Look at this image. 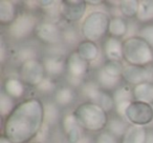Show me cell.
I'll list each match as a JSON object with an SVG mask.
<instances>
[{
	"label": "cell",
	"instance_id": "obj_1",
	"mask_svg": "<svg viewBox=\"0 0 153 143\" xmlns=\"http://www.w3.org/2000/svg\"><path fill=\"white\" fill-rule=\"evenodd\" d=\"M44 123V104L39 98H30L17 103L5 118L2 135L12 143H28L38 136Z\"/></svg>",
	"mask_w": 153,
	"mask_h": 143
},
{
	"label": "cell",
	"instance_id": "obj_2",
	"mask_svg": "<svg viewBox=\"0 0 153 143\" xmlns=\"http://www.w3.org/2000/svg\"><path fill=\"white\" fill-rule=\"evenodd\" d=\"M72 114L84 130L91 133L103 132L109 121L108 113L102 106L90 101L79 104Z\"/></svg>",
	"mask_w": 153,
	"mask_h": 143
},
{
	"label": "cell",
	"instance_id": "obj_3",
	"mask_svg": "<svg viewBox=\"0 0 153 143\" xmlns=\"http://www.w3.org/2000/svg\"><path fill=\"white\" fill-rule=\"evenodd\" d=\"M123 59L127 64L148 66L153 62V47L140 36L128 37L123 41Z\"/></svg>",
	"mask_w": 153,
	"mask_h": 143
},
{
	"label": "cell",
	"instance_id": "obj_4",
	"mask_svg": "<svg viewBox=\"0 0 153 143\" xmlns=\"http://www.w3.org/2000/svg\"><path fill=\"white\" fill-rule=\"evenodd\" d=\"M111 18L103 11H94L85 16L81 24V33L85 40L98 42L109 33Z\"/></svg>",
	"mask_w": 153,
	"mask_h": 143
},
{
	"label": "cell",
	"instance_id": "obj_5",
	"mask_svg": "<svg viewBox=\"0 0 153 143\" xmlns=\"http://www.w3.org/2000/svg\"><path fill=\"white\" fill-rule=\"evenodd\" d=\"M19 79L25 85L38 88L46 78L43 62L39 59H30L20 64L19 67Z\"/></svg>",
	"mask_w": 153,
	"mask_h": 143
},
{
	"label": "cell",
	"instance_id": "obj_6",
	"mask_svg": "<svg viewBox=\"0 0 153 143\" xmlns=\"http://www.w3.org/2000/svg\"><path fill=\"white\" fill-rule=\"evenodd\" d=\"M38 19L32 13H22L9 26V35L16 40H23L35 33Z\"/></svg>",
	"mask_w": 153,
	"mask_h": 143
},
{
	"label": "cell",
	"instance_id": "obj_7",
	"mask_svg": "<svg viewBox=\"0 0 153 143\" xmlns=\"http://www.w3.org/2000/svg\"><path fill=\"white\" fill-rule=\"evenodd\" d=\"M125 117L132 125H148L153 121V106L148 103L133 100L128 106Z\"/></svg>",
	"mask_w": 153,
	"mask_h": 143
},
{
	"label": "cell",
	"instance_id": "obj_8",
	"mask_svg": "<svg viewBox=\"0 0 153 143\" xmlns=\"http://www.w3.org/2000/svg\"><path fill=\"white\" fill-rule=\"evenodd\" d=\"M87 11L85 0H63L60 1V15L65 21L74 23L84 17Z\"/></svg>",
	"mask_w": 153,
	"mask_h": 143
},
{
	"label": "cell",
	"instance_id": "obj_9",
	"mask_svg": "<svg viewBox=\"0 0 153 143\" xmlns=\"http://www.w3.org/2000/svg\"><path fill=\"white\" fill-rule=\"evenodd\" d=\"M35 35L41 42L48 45L59 44L63 39V31L53 21L39 22Z\"/></svg>",
	"mask_w": 153,
	"mask_h": 143
},
{
	"label": "cell",
	"instance_id": "obj_10",
	"mask_svg": "<svg viewBox=\"0 0 153 143\" xmlns=\"http://www.w3.org/2000/svg\"><path fill=\"white\" fill-rule=\"evenodd\" d=\"M151 78L152 75L147 66H137L131 64H126L124 66L122 79L130 85L135 86L143 82H151Z\"/></svg>",
	"mask_w": 153,
	"mask_h": 143
},
{
	"label": "cell",
	"instance_id": "obj_11",
	"mask_svg": "<svg viewBox=\"0 0 153 143\" xmlns=\"http://www.w3.org/2000/svg\"><path fill=\"white\" fill-rule=\"evenodd\" d=\"M66 61V72L69 77L83 79L88 73L89 70V62L84 60L76 51L72 52L68 55Z\"/></svg>",
	"mask_w": 153,
	"mask_h": 143
},
{
	"label": "cell",
	"instance_id": "obj_12",
	"mask_svg": "<svg viewBox=\"0 0 153 143\" xmlns=\"http://www.w3.org/2000/svg\"><path fill=\"white\" fill-rule=\"evenodd\" d=\"M17 2L12 0H0V23L2 25H11L18 18Z\"/></svg>",
	"mask_w": 153,
	"mask_h": 143
},
{
	"label": "cell",
	"instance_id": "obj_13",
	"mask_svg": "<svg viewBox=\"0 0 153 143\" xmlns=\"http://www.w3.org/2000/svg\"><path fill=\"white\" fill-rule=\"evenodd\" d=\"M103 47L107 60L121 61L123 59V42L119 38L108 37L105 40Z\"/></svg>",
	"mask_w": 153,
	"mask_h": 143
},
{
	"label": "cell",
	"instance_id": "obj_14",
	"mask_svg": "<svg viewBox=\"0 0 153 143\" xmlns=\"http://www.w3.org/2000/svg\"><path fill=\"white\" fill-rule=\"evenodd\" d=\"M46 74L51 76H59L66 70V61L60 55H48L42 60Z\"/></svg>",
	"mask_w": 153,
	"mask_h": 143
},
{
	"label": "cell",
	"instance_id": "obj_15",
	"mask_svg": "<svg viewBox=\"0 0 153 143\" xmlns=\"http://www.w3.org/2000/svg\"><path fill=\"white\" fill-rule=\"evenodd\" d=\"M148 132L144 126L129 125L121 138V143H146Z\"/></svg>",
	"mask_w": 153,
	"mask_h": 143
},
{
	"label": "cell",
	"instance_id": "obj_16",
	"mask_svg": "<svg viewBox=\"0 0 153 143\" xmlns=\"http://www.w3.org/2000/svg\"><path fill=\"white\" fill-rule=\"evenodd\" d=\"M133 99L140 102L153 103V82H143L132 88Z\"/></svg>",
	"mask_w": 153,
	"mask_h": 143
},
{
	"label": "cell",
	"instance_id": "obj_17",
	"mask_svg": "<svg viewBox=\"0 0 153 143\" xmlns=\"http://www.w3.org/2000/svg\"><path fill=\"white\" fill-rule=\"evenodd\" d=\"M5 94L14 99H19L25 94V84L17 78H7L3 83Z\"/></svg>",
	"mask_w": 153,
	"mask_h": 143
},
{
	"label": "cell",
	"instance_id": "obj_18",
	"mask_svg": "<svg viewBox=\"0 0 153 143\" xmlns=\"http://www.w3.org/2000/svg\"><path fill=\"white\" fill-rule=\"evenodd\" d=\"M76 98V93L71 86H62L55 93V103L58 106L66 107L70 105Z\"/></svg>",
	"mask_w": 153,
	"mask_h": 143
},
{
	"label": "cell",
	"instance_id": "obj_19",
	"mask_svg": "<svg viewBox=\"0 0 153 143\" xmlns=\"http://www.w3.org/2000/svg\"><path fill=\"white\" fill-rule=\"evenodd\" d=\"M76 53L79 54L84 60L91 62L98 58L99 47L94 42L89 40H83L76 46Z\"/></svg>",
	"mask_w": 153,
	"mask_h": 143
},
{
	"label": "cell",
	"instance_id": "obj_20",
	"mask_svg": "<svg viewBox=\"0 0 153 143\" xmlns=\"http://www.w3.org/2000/svg\"><path fill=\"white\" fill-rule=\"evenodd\" d=\"M97 83L104 91H115L121 85V78L113 77L108 73H106L103 68H100L97 74Z\"/></svg>",
	"mask_w": 153,
	"mask_h": 143
},
{
	"label": "cell",
	"instance_id": "obj_21",
	"mask_svg": "<svg viewBox=\"0 0 153 143\" xmlns=\"http://www.w3.org/2000/svg\"><path fill=\"white\" fill-rule=\"evenodd\" d=\"M136 19L146 24L153 21V0H140Z\"/></svg>",
	"mask_w": 153,
	"mask_h": 143
},
{
	"label": "cell",
	"instance_id": "obj_22",
	"mask_svg": "<svg viewBox=\"0 0 153 143\" xmlns=\"http://www.w3.org/2000/svg\"><path fill=\"white\" fill-rule=\"evenodd\" d=\"M128 24L125 19L121 17H113L109 24V35L114 38H122L127 34Z\"/></svg>",
	"mask_w": 153,
	"mask_h": 143
},
{
	"label": "cell",
	"instance_id": "obj_23",
	"mask_svg": "<svg viewBox=\"0 0 153 143\" xmlns=\"http://www.w3.org/2000/svg\"><path fill=\"white\" fill-rule=\"evenodd\" d=\"M107 130L109 133H111L112 135H114L117 138H122L124 136V134L126 133L128 128V125L122 117L115 116L109 119L108 124H107Z\"/></svg>",
	"mask_w": 153,
	"mask_h": 143
},
{
	"label": "cell",
	"instance_id": "obj_24",
	"mask_svg": "<svg viewBox=\"0 0 153 143\" xmlns=\"http://www.w3.org/2000/svg\"><path fill=\"white\" fill-rule=\"evenodd\" d=\"M102 91L103 90L100 88V85L94 81L84 82L82 84V88H81L82 95L84 97H86L90 102H94V103L97 102V100H98Z\"/></svg>",
	"mask_w": 153,
	"mask_h": 143
},
{
	"label": "cell",
	"instance_id": "obj_25",
	"mask_svg": "<svg viewBox=\"0 0 153 143\" xmlns=\"http://www.w3.org/2000/svg\"><path fill=\"white\" fill-rule=\"evenodd\" d=\"M138 0H123L119 2V10L123 16L127 18H136L138 12Z\"/></svg>",
	"mask_w": 153,
	"mask_h": 143
},
{
	"label": "cell",
	"instance_id": "obj_26",
	"mask_svg": "<svg viewBox=\"0 0 153 143\" xmlns=\"http://www.w3.org/2000/svg\"><path fill=\"white\" fill-rule=\"evenodd\" d=\"M16 105L17 104L15 102V99L5 94L3 90L1 91L0 93V115L1 117L7 118L14 111Z\"/></svg>",
	"mask_w": 153,
	"mask_h": 143
},
{
	"label": "cell",
	"instance_id": "obj_27",
	"mask_svg": "<svg viewBox=\"0 0 153 143\" xmlns=\"http://www.w3.org/2000/svg\"><path fill=\"white\" fill-rule=\"evenodd\" d=\"M113 99L115 104L124 101H132L133 99V93L132 88L129 85H120L113 93Z\"/></svg>",
	"mask_w": 153,
	"mask_h": 143
},
{
	"label": "cell",
	"instance_id": "obj_28",
	"mask_svg": "<svg viewBox=\"0 0 153 143\" xmlns=\"http://www.w3.org/2000/svg\"><path fill=\"white\" fill-rule=\"evenodd\" d=\"M44 116L45 123L47 124H56L59 120L60 112L58 105L56 103H46L44 104Z\"/></svg>",
	"mask_w": 153,
	"mask_h": 143
},
{
	"label": "cell",
	"instance_id": "obj_29",
	"mask_svg": "<svg viewBox=\"0 0 153 143\" xmlns=\"http://www.w3.org/2000/svg\"><path fill=\"white\" fill-rule=\"evenodd\" d=\"M124 66L121 61H112V60H106V62L103 65V70L108 73L109 75L113 76V77L122 78V74H123Z\"/></svg>",
	"mask_w": 153,
	"mask_h": 143
},
{
	"label": "cell",
	"instance_id": "obj_30",
	"mask_svg": "<svg viewBox=\"0 0 153 143\" xmlns=\"http://www.w3.org/2000/svg\"><path fill=\"white\" fill-rule=\"evenodd\" d=\"M96 103L100 105V106H102L107 113L112 111L115 107V102H114V99H113V96L109 94L107 91H104V90L101 92L100 96H99Z\"/></svg>",
	"mask_w": 153,
	"mask_h": 143
},
{
	"label": "cell",
	"instance_id": "obj_31",
	"mask_svg": "<svg viewBox=\"0 0 153 143\" xmlns=\"http://www.w3.org/2000/svg\"><path fill=\"white\" fill-rule=\"evenodd\" d=\"M76 126H79V124H78V121H76L74 114H67V115L63 118L62 127H63V130H64V133H65V135H67L69 132H71Z\"/></svg>",
	"mask_w": 153,
	"mask_h": 143
},
{
	"label": "cell",
	"instance_id": "obj_32",
	"mask_svg": "<svg viewBox=\"0 0 153 143\" xmlns=\"http://www.w3.org/2000/svg\"><path fill=\"white\" fill-rule=\"evenodd\" d=\"M138 36L144 39V40H146L147 42L153 47V24L148 23V24L143 25L142 28H140Z\"/></svg>",
	"mask_w": 153,
	"mask_h": 143
},
{
	"label": "cell",
	"instance_id": "obj_33",
	"mask_svg": "<svg viewBox=\"0 0 153 143\" xmlns=\"http://www.w3.org/2000/svg\"><path fill=\"white\" fill-rule=\"evenodd\" d=\"M36 58V52L34 49L27 46V47H23L20 51H18L17 53V59L19 60L21 63L27 61L30 59H35Z\"/></svg>",
	"mask_w": 153,
	"mask_h": 143
},
{
	"label": "cell",
	"instance_id": "obj_34",
	"mask_svg": "<svg viewBox=\"0 0 153 143\" xmlns=\"http://www.w3.org/2000/svg\"><path fill=\"white\" fill-rule=\"evenodd\" d=\"M84 130L81 127V126H76V128L69 132L67 135H66V138H67V142L68 143H78L82 138L84 137L83 134Z\"/></svg>",
	"mask_w": 153,
	"mask_h": 143
},
{
	"label": "cell",
	"instance_id": "obj_35",
	"mask_svg": "<svg viewBox=\"0 0 153 143\" xmlns=\"http://www.w3.org/2000/svg\"><path fill=\"white\" fill-rule=\"evenodd\" d=\"M96 143H117V138L108 130H103L97 136Z\"/></svg>",
	"mask_w": 153,
	"mask_h": 143
},
{
	"label": "cell",
	"instance_id": "obj_36",
	"mask_svg": "<svg viewBox=\"0 0 153 143\" xmlns=\"http://www.w3.org/2000/svg\"><path fill=\"white\" fill-rule=\"evenodd\" d=\"M55 88H56L55 82L51 79H49L48 77H46L44 79V81H43L37 88H38V91H40V92H42V93H49L55 90Z\"/></svg>",
	"mask_w": 153,
	"mask_h": 143
},
{
	"label": "cell",
	"instance_id": "obj_37",
	"mask_svg": "<svg viewBox=\"0 0 153 143\" xmlns=\"http://www.w3.org/2000/svg\"><path fill=\"white\" fill-rule=\"evenodd\" d=\"M132 101H124V102H120L115 104V113L119 117H125L126 116V111H127L128 106L130 105Z\"/></svg>",
	"mask_w": 153,
	"mask_h": 143
},
{
	"label": "cell",
	"instance_id": "obj_38",
	"mask_svg": "<svg viewBox=\"0 0 153 143\" xmlns=\"http://www.w3.org/2000/svg\"><path fill=\"white\" fill-rule=\"evenodd\" d=\"M63 39H65L67 42L72 43L76 40V35L72 30H66L65 32H63Z\"/></svg>",
	"mask_w": 153,
	"mask_h": 143
},
{
	"label": "cell",
	"instance_id": "obj_39",
	"mask_svg": "<svg viewBox=\"0 0 153 143\" xmlns=\"http://www.w3.org/2000/svg\"><path fill=\"white\" fill-rule=\"evenodd\" d=\"M5 59H7V47H5L4 42L1 41V43H0V60L3 63Z\"/></svg>",
	"mask_w": 153,
	"mask_h": 143
},
{
	"label": "cell",
	"instance_id": "obj_40",
	"mask_svg": "<svg viewBox=\"0 0 153 143\" xmlns=\"http://www.w3.org/2000/svg\"><path fill=\"white\" fill-rule=\"evenodd\" d=\"M146 143H153V130H150V132H148Z\"/></svg>",
	"mask_w": 153,
	"mask_h": 143
},
{
	"label": "cell",
	"instance_id": "obj_41",
	"mask_svg": "<svg viewBox=\"0 0 153 143\" xmlns=\"http://www.w3.org/2000/svg\"><path fill=\"white\" fill-rule=\"evenodd\" d=\"M0 143H12V142L7 138H5L3 135H1V137H0Z\"/></svg>",
	"mask_w": 153,
	"mask_h": 143
},
{
	"label": "cell",
	"instance_id": "obj_42",
	"mask_svg": "<svg viewBox=\"0 0 153 143\" xmlns=\"http://www.w3.org/2000/svg\"><path fill=\"white\" fill-rule=\"evenodd\" d=\"M78 143H90V139L88 138V137H86V136H84L83 138L81 139V140L79 141Z\"/></svg>",
	"mask_w": 153,
	"mask_h": 143
},
{
	"label": "cell",
	"instance_id": "obj_43",
	"mask_svg": "<svg viewBox=\"0 0 153 143\" xmlns=\"http://www.w3.org/2000/svg\"><path fill=\"white\" fill-rule=\"evenodd\" d=\"M87 4H102V1H87Z\"/></svg>",
	"mask_w": 153,
	"mask_h": 143
},
{
	"label": "cell",
	"instance_id": "obj_44",
	"mask_svg": "<svg viewBox=\"0 0 153 143\" xmlns=\"http://www.w3.org/2000/svg\"><path fill=\"white\" fill-rule=\"evenodd\" d=\"M33 143H41V142H33Z\"/></svg>",
	"mask_w": 153,
	"mask_h": 143
}]
</instances>
